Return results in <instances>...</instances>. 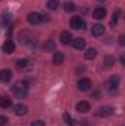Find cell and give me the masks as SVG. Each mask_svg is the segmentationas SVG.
I'll use <instances>...</instances> for the list:
<instances>
[{"instance_id": "obj_1", "label": "cell", "mask_w": 125, "mask_h": 126, "mask_svg": "<svg viewBox=\"0 0 125 126\" xmlns=\"http://www.w3.org/2000/svg\"><path fill=\"white\" fill-rule=\"evenodd\" d=\"M12 91H13V95L15 97L24 98V97H27V94H28V84L25 81H21V82H18V84L13 85Z\"/></svg>"}, {"instance_id": "obj_2", "label": "cell", "mask_w": 125, "mask_h": 126, "mask_svg": "<svg viewBox=\"0 0 125 126\" xmlns=\"http://www.w3.org/2000/svg\"><path fill=\"white\" fill-rule=\"evenodd\" d=\"M71 28L74 30H84L85 28V22L81 16H74L71 19Z\"/></svg>"}, {"instance_id": "obj_3", "label": "cell", "mask_w": 125, "mask_h": 126, "mask_svg": "<svg viewBox=\"0 0 125 126\" xmlns=\"http://www.w3.org/2000/svg\"><path fill=\"white\" fill-rule=\"evenodd\" d=\"M115 113V109L110 107V106H103L97 110V116H102V117H107V116H112Z\"/></svg>"}, {"instance_id": "obj_4", "label": "cell", "mask_w": 125, "mask_h": 126, "mask_svg": "<svg viewBox=\"0 0 125 126\" xmlns=\"http://www.w3.org/2000/svg\"><path fill=\"white\" fill-rule=\"evenodd\" d=\"M27 21L31 24V25H38V24H41V15L40 13H37V12H31V13H28V16H27Z\"/></svg>"}, {"instance_id": "obj_5", "label": "cell", "mask_w": 125, "mask_h": 126, "mask_svg": "<svg viewBox=\"0 0 125 126\" xmlns=\"http://www.w3.org/2000/svg\"><path fill=\"white\" fill-rule=\"evenodd\" d=\"M78 90L80 91H88L90 88H91V81L88 79V78H83V79H80L78 81Z\"/></svg>"}, {"instance_id": "obj_6", "label": "cell", "mask_w": 125, "mask_h": 126, "mask_svg": "<svg viewBox=\"0 0 125 126\" xmlns=\"http://www.w3.org/2000/svg\"><path fill=\"white\" fill-rule=\"evenodd\" d=\"M106 87H107V90H109V91H112V93H113V91L119 87V78H118L116 75H115V76H112V78L107 81Z\"/></svg>"}, {"instance_id": "obj_7", "label": "cell", "mask_w": 125, "mask_h": 126, "mask_svg": "<svg viewBox=\"0 0 125 126\" xmlns=\"http://www.w3.org/2000/svg\"><path fill=\"white\" fill-rule=\"evenodd\" d=\"M71 44L74 46L75 50H83V48L85 47V40H84V38H72Z\"/></svg>"}, {"instance_id": "obj_8", "label": "cell", "mask_w": 125, "mask_h": 126, "mask_svg": "<svg viewBox=\"0 0 125 126\" xmlns=\"http://www.w3.org/2000/svg\"><path fill=\"white\" fill-rule=\"evenodd\" d=\"M3 51L6 53V54H12L13 51H15V43L12 41V40H7L4 44H3Z\"/></svg>"}, {"instance_id": "obj_9", "label": "cell", "mask_w": 125, "mask_h": 126, "mask_svg": "<svg viewBox=\"0 0 125 126\" xmlns=\"http://www.w3.org/2000/svg\"><path fill=\"white\" fill-rule=\"evenodd\" d=\"M13 111H15L16 116H25V114L28 113V107L24 106V104H16V106L13 107Z\"/></svg>"}, {"instance_id": "obj_10", "label": "cell", "mask_w": 125, "mask_h": 126, "mask_svg": "<svg viewBox=\"0 0 125 126\" xmlns=\"http://www.w3.org/2000/svg\"><path fill=\"white\" fill-rule=\"evenodd\" d=\"M93 18L94 19H97V21L104 19V18H106V9H103V7H97V9H94L93 10Z\"/></svg>"}, {"instance_id": "obj_11", "label": "cell", "mask_w": 125, "mask_h": 126, "mask_svg": "<svg viewBox=\"0 0 125 126\" xmlns=\"http://www.w3.org/2000/svg\"><path fill=\"white\" fill-rule=\"evenodd\" d=\"M90 109H91V106H90V103H87V101H80V103H77V110H78L80 113H87V111H90Z\"/></svg>"}, {"instance_id": "obj_12", "label": "cell", "mask_w": 125, "mask_h": 126, "mask_svg": "<svg viewBox=\"0 0 125 126\" xmlns=\"http://www.w3.org/2000/svg\"><path fill=\"white\" fill-rule=\"evenodd\" d=\"M12 72L9 70V69H1L0 70V81L1 82H9L10 79H12Z\"/></svg>"}, {"instance_id": "obj_13", "label": "cell", "mask_w": 125, "mask_h": 126, "mask_svg": "<svg viewBox=\"0 0 125 126\" xmlns=\"http://www.w3.org/2000/svg\"><path fill=\"white\" fill-rule=\"evenodd\" d=\"M91 32H93V35H96V37H102L104 34V27L102 24H94L93 28H91Z\"/></svg>"}, {"instance_id": "obj_14", "label": "cell", "mask_w": 125, "mask_h": 126, "mask_svg": "<svg viewBox=\"0 0 125 126\" xmlns=\"http://www.w3.org/2000/svg\"><path fill=\"white\" fill-rule=\"evenodd\" d=\"M59 40H61V43H62V44H71V41H72V35H71V32L63 31V32H61Z\"/></svg>"}, {"instance_id": "obj_15", "label": "cell", "mask_w": 125, "mask_h": 126, "mask_svg": "<svg viewBox=\"0 0 125 126\" xmlns=\"http://www.w3.org/2000/svg\"><path fill=\"white\" fill-rule=\"evenodd\" d=\"M10 106H12V100H10L9 97L1 95V97H0V107H1V109H9Z\"/></svg>"}, {"instance_id": "obj_16", "label": "cell", "mask_w": 125, "mask_h": 126, "mask_svg": "<svg viewBox=\"0 0 125 126\" xmlns=\"http://www.w3.org/2000/svg\"><path fill=\"white\" fill-rule=\"evenodd\" d=\"M96 56H97V50H96V48H93V47L87 48V51L84 53V57H85L87 60H93Z\"/></svg>"}, {"instance_id": "obj_17", "label": "cell", "mask_w": 125, "mask_h": 126, "mask_svg": "<svg viewBox=\"0 0 125 126\" xmlns=\"http://www.w3.org/2000/svg\"><path fill=\"white\" fill-rule=\"evenodd\" d=\"M63 59H65V56H63L62 51H56V53L53 54V63H55V64H62Z\"/></svg>"}, {"instance_id": "obj_18", "label": "cell", "mask_w": 125, "mask_h": 126, "mask_svg": "<svg viewBox=\"0 0 125 126\" xmlns=\"http://www.w3.org/2000/svg\"><path fill=\"white\" fill-rule=\"evenodd\" d=\"M28 64H30V62H28L27 59H19V60L16 62V69H18V70H24V69L28 67Z\"/></svg>"}, {"instance_id": "obj_19", "label": "cell", "mask_w": 125, "mask_h": 126, "mask_svg": "<svg viewBox=\"0 0 125 126\" xmlns=\"http://www.w3.org/2000/svg\"><path fill=\"white\" fill-rule=\"evenodd\" d=\"M119 16H121V10H119V9H116V10H115V13H113V18H112V21H110V27H112V28H113V27H116Z\"/></svg>"}, {"instance_id": "obj_20", "label": "cell", "mask_w": 125, "mask_h": 126, "mask_svg": "<svg viewBox=\"0 0 125 126\" xmlns=\"http://www.w3.org/2000/svg\"><path fill=\"white\" fill-rule=\"evenodd\" d=\"M63 9H65V12H74V10L77 9V6H75L74 1H66V3L63 4Z\"/></svg>"}, {"instance_id": "obj_21", "label": "cell", "mask_w": 125, "mask_h": 126, "mask_svg": "<svg viewBox=\"0 0 125 126\" xmlns=\"http://www.w3.org/2000/svg\"><path fill=\"white\" fill-rule=\"evenodd\" d=\"M47 7H49L50 10H56V9L59 7V0H49V1H47Z\"/></svg>"}, {"instance_id": "obj_22", "label": "cell", "mask_w": 125, "mask_h": 126, "mask_svg": "<svg viewBox=\"0 0 125 126\" xmlns=\"http://www.w3.org/2000/svg\"><path fill=\"white\" fill-rule=\"evenodd\" d=\"M63 120H65L69 126H75V122L72 120V117H71V114H69V113H65V114H63Z\"/></svg>"}, {"instance_id": "obj_23", "label": "cell", "mask_w": 125, "mask_h": 126, "mask_svg": "<svg viewBox=\"0 0 125 126\" xmlns=\"http://www.w3.org/2000/svg\"><path fill=\"white\" fill-rule=\"evenodd\" d=\"M113 63H115V59H113L112 56H106V57H104V66H106V67L113 66Z\"/></svg>"}, {"instance_id": "obj_24", "label": "cell", "mask_w": 125, "mask_h": 126, "mask_svg": "<svg viewBox=\"0 0 125 126\" xmlns=\"http://www.w3.org/2000/svg\"><path fill=\"white\" fill-rule=\"evenodd\" d=\"M43 48L44 50H47V51H50V50H55V43L52 41V40H49L44 46H43Z\"/></svg>"}, {"instance_id": "obj_25", "label": "cell", "mask_w": 125, "mask_h": 126, "mask_svg": "<svg viewBox=\"0 0 125 126\" xmlns=\"http://www.w3.org/2000/svg\"><path fill=\"white\" fill-rule=\"evenodd\" d=\"M1 21H3V24H7V22L10 21V15H9V13H3V16H1Z\"/></svg>"}, {"instance_id": "obj_26", "label": "cell", "mask_w": 125, "mask_h": 126, "mask_svg": "<svg viewBox=\"0 0 125 126\" xmlns=\"http://www.w3.org/2000/svg\"><path fill=\"white\" fill-rule=\"evenodd\" d=\"M30 126H44V122L43 120H34L30 123Z\"/></svg>"}, {"instance_id": "obj_27", "label": "cell", "mask_w": 125, "mask_h": 126, "mask_svg": "<svg viewBox=\"0 0 125 126\" xmlns=\"http://www.w3.org/2000/svg\"><path fill=\"white\" fill-rule=\"evenodd\" d=\"M7 122H9V120H7L6 116H0V126H4Z\"/></svg>"}, {"instance_id": "obj_28", "label": "cell", "mask_w": 125, "mask_h": 126, "mask_svg": "<svg viewBox=\"0 0 125 126\" xmlns=\"http://www.w3.org/2000/svg\"><path fill=\"white\" fill-rule=\"evenodd\" d=\"M119 44H121V46H124L125 44V37L124 35H121V38H119Z\"/></svg>"}, {"instance_id": "obj_29", "label": "cell", "mask_w": 125, "mask_h": 126, "mask_svg": "<svg viewBox=\"0 0 125 126\" xmlns=\"http://www.w3.org/2000/svg\"><path fill=\"white\" fill-rule=\"evenodd\" d=\"M121 64H125V57L124 56H121Z\"/></svg>"}, {"instance_id": "obj_30", "label": "cell", "mask_w": 125, "mask_h": 126, "mask_svg": "<svg viewBox=\"0 0 125 126\" xmlns=\"http://www.w3.org/2000/svg\"><path fill=\"white\" fill-rule=\"evenodd\" d=\"M97 1H104V0H97Z\"/></svg>"}]
</instances>
